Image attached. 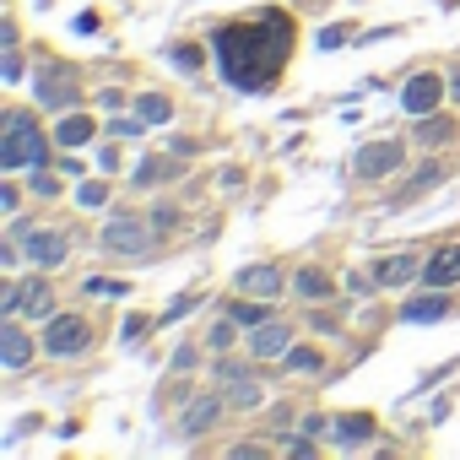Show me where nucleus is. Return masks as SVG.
Masks as SVG:
<instances>
[{"instance_id": "obj_1", "label": "nucleus", "mask_w": 460, "mask_h": 460, "mask_svg": "<svg viewBox=\"0 0 460 460\" xmlns=\"http://www.w3.org/2000/svg\"><path fill=\"white\" fill-rule=\"evenodd\" d=\"M261 44H266V33H261V22H239V28H222L217 33V71L234 82V87H244V93H255L266 76H271V66L261 60Z\"/></svg>"}, {"instance_id": "obj_2", "label": "nucleus", "mask_w": 460, "mask_h": 460, "mask_svg": "<svg viewBox=\"0 0 460 460\" xmlns=\"http://www.w3.org/2000/svg\"><path fill=\"white\" fill-rule=\"evenodd\" d=\"M39 157H44V130H33L28 114H12V130H6V141H0V168L17 173V168H28Z\"/></svg>"}, {"instance_id": "obj_3", "label": "nucleus", "mask_w": 460, "mask_h": 460, "mask_svg": "<svg viewBox=\"0 0 460 460\" xmlns=\"http://www.w3.org/2000/svg\"><path fill=\"white\" fill-rule=\"evenodd\" d=\"M82 347H87V320H82V314H55L49 331H44V352H55V358H76Z\"/></svg>"}, {"instance_id": "obj_4", "label": "nucleus", "mask_w": 460, "mask_h": 460, "mask_svg": "<svg viewBox=\"0 0 460 460\" xmlns=\"http://www.w3.org/2000/svg\"><path fill=\"white\" fill-rule=\"evenodd\" d=\"M401 168V146L395 141H368V146H358V157H352V173L358 179H390Z\"/></svg>"}, {"instance_id": "obj_5", "label": "nucleus", "mask_w": 460, "mask_h": 460, "mask_svg": "<svg viewBox=\"0 0 460 460\" xmlns=\"http://www.w3.org/2000/svg\"><path fill=\"white\" fill-rule=\"evenodd\" d=\"M103 244H109L114 255H141V250H146V222H141V217H109Z\"/></svg>"}, {"instance_id": "obj_6", "label": "nucleus", "mask_w": 460, "mask_h": 460, "mask_svg": "<svg viewBox=\"0 0 460 460\" xmlns=\"http://www.w3.org/2000/svg\"><path fill=\"white\" fill-rule=\"evenodd\" d=\"M444 93H449V82H438L433 71H422V76H411V82H406L401 103H406V114H433Z\"/></svg>"}, {"instance_id": "obj_7", "label": "nucleus", "mask_w": 460, "mask_h": 460, "mask_svg": "<svg viewBox=\"0 0 460 460\" xmlns=\"http://www.w3.org/2000/svg\"><path fill=\"white\" fill-rule=\"evenodd\" d=\"M250 358H282L288 347H293V325L288 320H266V325H255L250 331Z\"/></svg>"}, {"instance_id": "obj_8", "label": "nucleus", "mask_w": 460, "mask_h": 460, "mask_svg": "<svg viewBox=\"0 0 460 460\" xmlns=\"http://www.w3.org/2000/svg\"><path fill=\"white\" fill-rule=\"evenodd\" d=\"M49 288H44V277H33V282H17L12 293H6V314H49Z\"/></svg>"}, {"instance_id": "obj_9", "label": "nucleus", "mask_w": 460, "mask_h": 460, "mask_svg": "<svg viewBox=\"0 0 460 460\" xmlns=\"http://www.w3.org/2000/svg\"><path fill=\"white\" fill-rule=\"evenodd\" d=\"M22 250H28V261H33V266H44V271H49V266H60V261H66V250H71V244H66V234H22Z\"/></svg>"}, {"instance_id": "obj_10", "label": "nucleus", "mask_w": 460, "mask_h": 460, "mask_svg": "<svg viewBox=\"0 0 460 460\" xmlns=\"http://www.w3.org/2000/svg\"><path fill=\"white\" fill-rule=\"evenodd\" d=\"M422 282H428V288H455V282H460V244L438 250V255L422 266Z\"/></svg>"}, {"instance_id": "obj_11", "label": "nucleus", "mask_w": 460, "mask_h": 460, "mask_svg": "<svg viewBox=\"0 0 460 460\" xmlns=\"http://www.w3.org/2000/svg\"><path fill=\"white\" fill-rule=\"evenodd\" d=\"M33 358V341L17 331V320H6V331H0V363H6V368H22Z\"/></svg>"}, {"instance_id": "obj_12", "label": "nucleus", "mask_w": 460, "mask_h": 460, "mask_svg": "<svg viewBox=\"0 0 460 460\" xmlns=\"http://www.w3.org/2000/svg\"><path fill=\"white\" fill-rule=\"evenodd\" d=\"M93 136H98V125H93L87 114H66V119L55 125V141H60L66 152H76V146H87Z\"/></svg>"}, {"instance_id": "obj_13", "label": "nucleus", "mask_w": 460, "mask_h": 460, "mask_svg": "<svg viewBox=\"0 0 460 460\" xmlns=\"http://www.w3.org/2000/svg\"><path fill=\"white\" fill-rule=\"evenodd\" d=\"M217 411H222V401H217V395H200V401H195V406L184 411L179 433H184V438H200V433H206V428L217 422Z\"/></svg>"}, {"instance_id": "obj_14", "label": "nucleus", "mask_w": 460, "mask_h": 460, "mask_svg": "<svg viewBox=\"0 0 460 460\" xmlns=\"http://www.w3.org/2000/svg\"><path fill=\"white\" fill-rule=\"evenodd\" d=\"M385 288H401V282H411V277H422V261L417 255H395V261H379V271H374Z\"/></svg>"}, {"instance_id": "obj_15", "label": "nucleus", "mask_w": 460, "mask_h": 460, "mask_svg": "<svg viewBox=\"0 0 460 460\" xmlns=\"http://www.w3.org/2000/svg\"><path fill=\"white\" fill-rule=\"evenodd\" d=\"M239 288H244V293L271 298V293L282 288V271H277V266H244V271H239Z\"/></svg>"}, {"instance_id": "obj_16", "label": "nucleus", "mask_w": 460, "mask_h": 460, "mask_svg": "<svg viewBox=\"0 0 460 460\" xmlns=\"http://www.w3.org/2000/svg\"><path fill=\"white\" fill-rule=\"evenodd\" d=\"M368 433H374V417H336V444L341 449H358V444H368Z\"/></svg>"}, {"instance_id": "obj_17", "label": "nucleus", "mask_w": 460, "mask_h": 460, "mask_svg": "<svg viewBox=\"0 0 460 460\" xmlns=\"http://www.w3.org/2000/svg\"><path fill=\"white\" fill-rule=\"evenodd\" d=\"M401 314H406L411 325H422V320H444V314H449V304H444V298H438V288H433L428 298H411V304H406Z\"/></svg>"}, {"instance_id": "obj_18", "label": "nucleus", "mask_w": 460, "mask_h": 460, "mask_svg": "<svg viewBox=\"0 0 460 460\" xmlns=\"http://www.w3.org/2000/svg\"><path fill=\"white\" fill-rule=\"evenodd\" d=\"M39 103H44V109H71V103H76V87H66V82H44V76H39Z\"/></svg>"}, {"instance_id": "obj_19", "label": "nucleus", "mask_w": 460, "mask_h": 460, "mask_svg": "<svg viewBox=\"0 0 460 460\" xmlns=\"http://www.w3.org/2000/svg\"><path fill=\"white\" fill-rule=\"evenodd\" d=\"M293 293L298 298H331V277L325 271H298L293 277Z\"/></svg>"}, {"instance_id": "obj_20", "label": "nucleus", "mask_w": 460, "mask_h": 460, "mask_svg": "<svg viewBox=\"0 0 460 460\" xmlns=\"http://www.w3.org/2000/svg\"><path fill=\"white\" fill-rule=\"evenodd\" d=\"M136 114H141V119H146V125H163V119H168V114H173V109H168V98H157V93H146V98H141V103H136Z\"/></svg>"}, {"instance_id": "obj_21", "label": "nucleus", "mask_w": 460, "mask_h": 460, "mask_svg": "<svg viewBox=\"0 0 460 460\" xmlns=\"http://www.w3.org/2000/svg\"><path fill=\"white\" fill-rule=\"evenodd\" d=\"M266 320H271L266 304H234V325H250V331H255V325H266Z\"/></svg>"}, {"instance_id": "obj_22", "label": "nucleus", "mask_w": 460, "mask_h": 460, "mask_svg": "<svg viewBox=\"0 0 460 460\" xmlns=\"http://www.w3.org/2000/svg\"><path fill=\"white\" fill-rule=\"evenodd\" d=\"M103 130H109V136H119V141H130V136H141V130H146V119H141V114H130V119H109Z\"/></svg>"}, {"instance_id": "obj_23", "label": "nucleus", "mask_w": 460, "mask_h": 460, "mask_svg": "<svg viewBox=\"0 0 460 460\" xmlns=\"http://www.w3.org/2000/svg\"><path fill=\"white\" fill-rule=\"evenodd\" d=\"M206 347H211V352H227V347H234V320H217L211 336H206Z\"/></svg>"}, {"instance_id": "obj_24", "label": "nucleus", "mask_w": 460, "mask_h": 460, "mask_svg": "<svg viewBox=\"0 0 460 460\" xmlns=\"http://www.w3.org/2000/svg\"><path fill=\"white\" fill-rule=\"evenodd\" d=\"M234 406H261V390L250 379H234Z\"/></svg>"}, {"instance_id": "obj_25", "label": "nucleus", "mask_w": 460, "mask_h": 460, "mask_svg": "<svg viewBox=\"0 0 460 460\" xmlns=\"http://www.w3.org/2000/svg\"><path fill=\"white\" fill-rule=\"evenodd\" d=\"M444 136H449V125H444V119H428V125L417 130V141H444Z\"/></svg>"}, {"instance_id": "obj_26", "label": "nucleus", "mask_w": 460, "mask_h": 460, "mask_svg": "<svg viewBox=\"0 0 460 460\" xmlns=\"http://www.w3.org/2000/svg\"><path fill=\"white\" fill-rule=\"evenodd\" d=\"M33 190H44V195H55V190H60V184H55V179H49V173H44V157H39V163H33Z\"/></svg>"}, {"instance_id": "obj_27", "label": "nucleus", "mask_w": 460, "mask_h": 460, "mask_svg": "<svg viewBox=\"0 0 460 460\" xmlns=\"http://www.w3.org/2000/svg\"><path fill=\"white\" fill-rule=\"evenodd\" d=\"M76 200H82V206H103V200H109V190H103V184H82V195H76Z\"/></svg>"}, {"instance_id": "obj_28", "label": "nucleus", "mask_w": 460, "mask_h": 460, "mask_svg": "<svg viewBox=\"0 0 460 460\" xmlns=\"http://www.w3.org/2000/svg\"><path fill=\"white\" fill-rule=\"evenodd\" d=\"M163 168H168V163H141V173H136V179H141V184H157V179H168Z\"/></svg>"}, {"instance_id": "obj_29", "label": "nucleus", "mask_w": 460, "mask_h": 460, "mask_svg": "<svg viewBox=\"0 0 460 460\" xmlns=\"http://www.w3.org/2000/svg\"><path fill=\"white\" fill-rule=\"evenodd\" d=\"M87 293H103V298H114V293H125V288H119V282H109V277H93V282H87Z\"/></svg>"}, {"instance_id": "obj_30", "label": "nucleus", "mask_w": 460, "mask_h": 460, "mask_svg": "<svg viewBox=\"0 0 460 460\" xmlns=\"http://www.w3.org/2000/svg\"><path fill=\"white\" fill-rule=\"evenodd\" d=\"M288 368H320V352H288Z\"/></svg>"}, {"instance_id": "obj_31", "label": "nucleus", "mask_w": 460, "mask_h": 460, "mask_svg": "<svg viewBox=\"0 0 460 460\" xmlns=\"http://www.w3.org/2000/svg\"><path fill=\"white\" fill-rule=\"evenodd\" d=\"M217 379L234 385V379H244V368H239V363H217Z\"/></svg>"}, {"instance_id": "obj_32", "label": "nucleus", "mask_w": 460, "mask_h": 460, "mask_svg": "<svg viewBox=\"0 0 460 460\" xmlns=\"http://www.w3.org/2000/svg\"><path fill=\"white\" fill-rule=\"evenodd\" d=\"M449 98H455V103H460V71H455V76H449Z\"/></svg>"}]
</instances>
